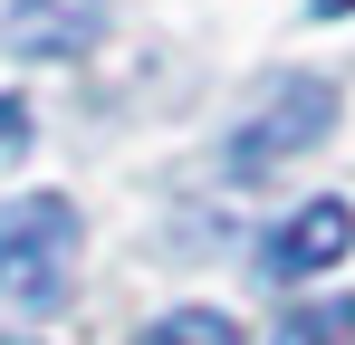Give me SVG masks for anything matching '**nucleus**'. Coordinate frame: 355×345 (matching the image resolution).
Segmentation results:
<instances>
[{
	"label": "nucleus",
	"mask_w": 355,
	"mask_h": 345,
	"mask_svg": "<svg viewBox=\"0 0 355 345\" xmlns=\"http://www.w3.org/2000/svg\"><path fill=\"white\" fill-rule=\"evenodd\" d=\"M327 125H336V87H327V77H279V87L259 96V115H240L231 172H240V182H259V172H279L288 154H307Z\"/></svg>",
	"instance_id": "nucleus-2"
},
{
	"label": "nucleus",
	"mask_w": 355,
	"mask_h": 345,
	"mask_svg": "<svg viewBox=\"0 0 355 345\" xmlns=\"http://www.w3.org/2000/svg\"><path fill=\"white\" fill-rule=\"evenodd\" d=\"M106 39V0H10L0 10V48L19 57H77Z\"/></svg>",
	"instance_id": "nucleus-3"
},
{
	"label": "nucleus",
	"mask_w": 355,
	"mask_h": 345,
	"mask_svg": "<svg viewBox=\"0 0 355 345\" xmlns=\"http://www.w3.org/2000/svg\"><path fill=\"white\" fill-rule=\"evenodd\" d=\"M346 249H355V211L327 192V202L288 211V221H279V240H269L259 259H269V278H307V269H336Z\"/></svg>",
	"instance_id": "nucleus-4"
},
{
	"label": "nucleus",
	"mask_w": 355,
	"mask_h": 345,
	"mask_svg": "<svg viewBox=\"0 0 355 345\" xmlns=\"http://www.w3.org/2000/svg\"><path fill=\"white\" fill-rule=\"evenodd\" d=\"M77 278V211L67 192H29L0 211V307L10 317H58Z\"/></svg>",
	"instance_id": "nucleus-1"
},
{
	"label": "nucleus",
	"mask_w": 355,
	"mask_h": 345,
	"mask_svg": "<svg viewBox=\"0 0 355 345\" xmlns=\"http://www.w3.org/2000/svg\"><path fill=\"white\" fill-rule=\"evenodd\" d=\"M269 345H355V297H317V307H288Z\"/></svg>",
	"instance_id": "nucleus-5"
},
{
	"label": "nucleus",
	"mask_w": 355,
	"mask_h": 345,
	"mask_svg": "<svg viewBox=\"0 0 355 345\" xmlns=\"http://www.w3.org/2000/svg\"><path fill=\"white\" fill-rule=\"evenodd\" d=\"M135 345H240V326L221 317V307H173V317H154Z\"/></svg>",
	"instance_id": "nucleus-6"
},
{
	"label": "nucleus",
	"mask_w": 355,
	"mask_h": 345,
	"mask_svg": "<svg viewBox=\"0 0 355 345\" xmlns=\"http://www.w3.org/2000/svg\"><path fill=\"white\" fill-rule=\"evenodd\" d=\"M19 134H29V106H19V96H0V154H19Z\"/></svg>",
	"instance_id": "nucleus-7"
},
{
	"label": "nucleus",
	"mask_w": 355,
	"mask_h": 345,
	"mask_svg": "<svg viewBox=\"0 0 355 345\" xmlns=\"http://www.w3.org/2000/svg\"><path fill=\"white\" fill-rule=\"evenodd\" d=\"M307 10H317V19H346V10H355V0H307Z\"/></svg>",
	"instance_id": "nucleus-8"
}]
</instances>
